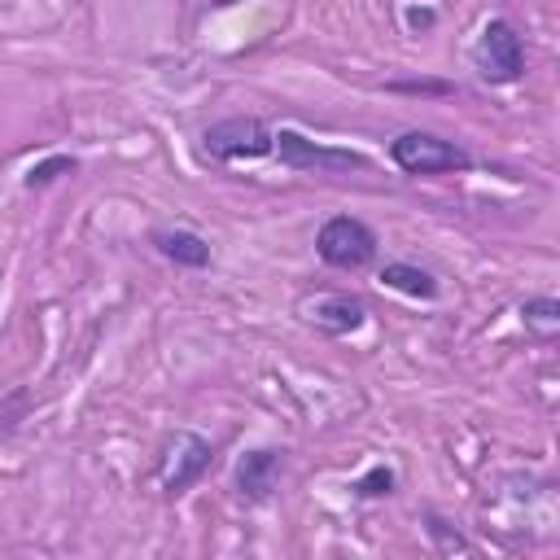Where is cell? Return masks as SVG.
<instances>
[{
  "mask_svg": "<svg viewBox=\"0 0 560 560\" xmlns=\"http://www.w3.org/2000/svg\"><path fill=\"white\" fill-rule=\"evenodd\" d=\"M298 315H302L311 328L328 332V337H350V332H359V328L368 324V306H363V298L341 293V289L302 298V302H298Z\"/></svg>",
  "mask_w": 560,
  "mask_h": 560,
  "instance_id": "8992f818",
  "label": "cell"
},
{
  "mask_svg": "<svg viewBox=\"0 0 560 560\" xmlns=\"http://www.w3.org/2000/svg\"><path fill=\"white\" fill-rule=\"evenodd\" d=\"M315 254H319V262L332 267V271H363V267L376 262L381 241H376V232H372L363 219H354V214H332V219H324L319 232H315Z\"/></svg>",
  "mask_w": 560,
  "mask_h": 560,
  "instance_id": "277c9868",
  "label": "cell"
},
{
  "mask_svg": "<svg viewBox=\"0 0 560 560\" xmlns=\"http://www.w3.org/2000/svg\"><path fill=\"white\" fill-rule=\"evenodd\" d=\"M271 127L258 114H228L201 127V149L210 162H258L271 158Z\"/></svg>",
  "mask_w": 560,
  "mask_h": 560,
  "instance_id": "5b68a950",
  "label": "cell"
},
{
  "mask_svg": "<svg viewBox=\"0 0 560 560\" xmlns=\"http://www.w3.org/2000/svg\"><path fill=\"white\" fill-rule=\"evenodd\" d=\"M74 171H79V158L74 153H48V158H39L22 175V188H48V184H57L61 175H74Z\"/></svg>",
  "mask_w": 560,
  "mask_h": 560,
  "instance_id": "7c38bea8",
  "label": "cell"
},
{
  "mask_svg": "<svg viewBox=\"0 0 560 560\" xmlns=\"http://www.w3.org/2000/svg\"><path fill=\"white\" fill-rule=\"evenodd\" d=\"M394 486H398V472H394L389 464H372L363 477L350 481V494H354V499H389Z\"/></svg>",
  "mask_w": 560,
  "mask_h": 560,
  "instance_id": "4fadbf2b",
  "label": "cell"
},
{
  "mask_svg": "<svg viewBox=\"0 0 560 560\" xmlns=\"http://www.w3.org/2000/svg\"><path fill=\"white\" fill-rule=\"evenodd\" d=\"M389 162L402 175H464L472 171V153L459 140H446L438 131H398L389 140Z\"/></svg>",
  "mask_w": 560,
  "mask_h": 560,
  "instance_id": "6da1fadb",
  "label": "cell"
},
{
  "mask_svg": "<svg viewBox=\"0 0 560 560\" xmlns=\"http://www.w3.org/2000/svg\"><path fill=\"white\" fill-rule=\"evenodd\" d=\"M468 61H472L481 83L508 88V83H516L525 74V39H521V31L508 18H490L477 31V44H472Z\"/></svg>",
  "mask_w": 560,
  "mask_h": 560,
  "instance_id": "7a4b0ae2",
  "label": "cell"
},
{
  "mask_svg": "<svg viewBox=\"0 0 560 560\" xmlns=\"http://www.w3.org/2000/svg\"><path fill=\"white\" fill-rule=\"evenodd\" d=\"M280 468H284V451L280 446H254V451H245L236 459V490H241V499H249V503L271 499Z\"/></svg>",
  "mask_w": 560,
  "mask_h": 560,
  "instance_id": "ba28073f",
  "label": "cell"
},
{
  "mask_svg": "<svg viewBox=\"0 0 560 560\" xmlns=\"http://www.w3.org/2000/svg\"><path fill=\"white\" fill-rule=\"evenodd\" d=\"M271 158H280V166L289 171H315V175H346V171H372V162L354 149H337L324 140H311L298 127H280L271 136Z\"/></svg>",
  "mask_w": 560,
  "mask_h": 560,
  "instance_id": "3957f363",
  "label": "cell"
},
{
  "mask_svg": "<svg viewBox=\"0 0 560 560\" xmlns=\"http://www.w3.org/2000/svg\"><path fill=\"white\" fill-rule=\"evenodd\" d=\"M210 4H214V9H223V4H232V0H210Z\"/></svg>",
  "mask_w": 560,
  "mask_h": 560,
  "instance_id": "9a60e30c",
  "label": "cell"
},
{
  "mask_svg": "<svg viewBox=\"0 0 560 560\" xmlns=\"http://www.w3.org/2000/svg\"><path fill=\"white\" fill-rule=\"evenodd\" d=\"M149 245L166 258V262H175V267H184V271H206L210 267V241L201 236V232H192V228H153L149 232Z\"/></svg>",
  "mask_w": 560,
  "mask_h": 560,
  "instance_id": "9c48e42d",
  "label": "cell"
},
{
  "mask_svg": "<svg viewBox=\"0 0 560 560\" xmlns=\"http://www.w3.org/2000/svg\"><path fill=\"white\" fill-rule=\"evenodd\" d=\"M214 464V442L201 438V433H179L175 438V455L171 464L162 468V494L166 499H179L184 490H192Z\"/></svg>",
  "mask_w": 560,
  "mask_h": 560,
  "instance_id": "52a82bcc",
  "label": "cell"
},
{
  "mask_svg": "<svg viewBox=\"0 0 560 560\" xmlns=\"http://www.w3.org/2000/svg\"><path fill=\"white\" fill-rule=\"evenodd\" d=\"M424 534H429V538H433L442 551H468V538H464V534H459L451 521H442L438 512H424Z\"/></svg>",
  "mask_w": 560,
  "mask_h": 560,
  "instance_id": "5bb4252c",
  "label": "cell"
},
{
  "mask_svg": "<svg viewBox=\"0 0 560 560\" xmlns=\"http://www.w3.org/2000/svg\"><path fill=\"white\" fill-rule=\"evenodd\" d=\"M521 324H525L529 332H538L542 341H551V337L560 332V302H556L551 293H529V298L521 302Z\"/></svg>",
  "mask_w": 560,
  "mask_h": 560,
  "instance_id": "8fae6325",
  "label": "cell"
},
{
  "mask_svg": "<svg viewBox=\"0 0 560 560\" xmlns=\"http://www.w3.org/2000/svg\"><path fill=\"white\" fill-rule=\"evenodd\" d=\"M376 276H381V284H385V289H394V293H407V298H416V302H433V298L442 293L438 276H433L429 267H416V262H407V258H385Z\"/></svg>",
  "mask_w": 560,
  "mask_h": 560,
  "instance_id": "30bf717a",
  "label": "cell"
}]
</instances>
